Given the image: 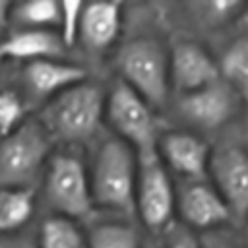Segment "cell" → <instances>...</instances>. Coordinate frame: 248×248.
<instances>
[{"instance_id": "6da1fadb", "label": "cell", "mask_w": 248, "mask_h": 248, "mask_svg": "<svg viewBox=\"0 0 248 248\" xmlns=\"http://www.w3.org/2000/svg\"><path fill=\"white\" fill-rule=\"evenodd\" d=\"M91 192L95 209L112 213L114 217H136V184H138V153L120 138H105L89 165Z\"/></svg>"}, {"instance_id": "7a4b0ae2", "label": "cell", "mask_w": 248, "mask_h": 248, "mask_svg": "<svg viewBox=\"0 0 248 248\" xmlns=\"http://www.w3.org/2000/svg\"><path fill=\"white\" fill-rule=\"evenodd\" d=\"M105 103L107 89L93 79H85L45 103L37 120L52 141L79 145L99 134L105 122Z\"/></svg>"}, {"instance_id": "3957f363", "label": "cell", "mask_w": 248, "mask_h": 248, "mask_svg": "<svg viewBox=\"0 0 248 248\" xmlns=\"http://www.w3.org/2000/svg\"><path fill=\"white\" fill-rule=\"evenodd\" d=\"M114 68L122 83L141 95L153 108L167 107L170 91L169 48L153 35H140L126 41L114 56Z\"/></svg>"}, {"instance_id": "277c9868", "label": "cell", "mask_w": 248, "mask_h": 248, "mask_svg": "<svg viewBox=\"0 0 248 248\" xmlns=\"http://www.w3.org/2000/svg\"><path fill=\"white\" fill-rule=\"evenodd\" d=\"M43 200L50 215L85 219L95 211L89 165L74 149L50 155L43 172Z\"/></svg>"}, {"instance_id": "5b68a950", "label": "cell", "mask_w": 248, "mask_h": 248, "mask_svg": "<svg viewBox=\"0 0 248 248\" xmlns=\"http://www.w3.org/2000/svg\"><path fill=\"white\" fill-rule=\"evenodd\" d=\"M52 138L37 118H27L0 140V188H31L52 155Z\"/></svg>"}, {"instance_id": "8992f818", "label": "cell", "mask_w": 248, "mask_h": 248, "mask_svg": "<svg viewBox=\"0 0 248 248\" xmlns=\"http://www.w3.org/2000/svg\"><path fill=\"white\" fill-rule=\"evenodd\" d=\"M105 122L110 126L112 136L126 141L136 153L155 149L161 134L157 108L120 79H114L107 89Z\"/></svg>"}, {"instance_id": "52a82bcc", "label": "cell", "mask_w": 248, "mask_h": 248, "mask_svg": "<svg viewBox=\"0 0 248 248\" xmlns=\"http://www.w3.org/2000/svg\"><path fill=\"white\" fill-rule=\"evenodd\" d=\"M136 217L151 232H165L176 221V184L155 149L138 153Z\"/></svg>"}, {"instance_id": "ba28073f", "label": "cell", "mask_w": 248, "mask_h": 248, "mask_svg": "<svg viewBox=\"0 0 248 248\" xmlns=\"http://www.w3.org/2000/svg\"><path fill=\"white\" fill-rule=\"evenodd\" d=\"M244 99L223 79L174 99V110L178 118L188 124L196 134L219 132L236 120L242 112Z\"/></svg>"}, {"instance_id": "9c48e42d", "label": "cell", "mask_w": 248, "mask_h": 248, "mask_svg": "<svg viewBox=\"0 0 248 248\" xmlns=\"http://www.w3.org/2000/svg\"><path fill=\"white\" fill-rule=\"evenodd\" d=\"M176 221L198 234L221 231L232 221L231 209L209 178L176 184Z\"/></svg>"}, {"instance_id": "30bf717a", "label": "cell", "mask_w": 248, "mask_h": 248, "mask_svg": "<svg viewBox=\"0 0 248 248\" xmlns=\"http://www.w3.org/2000/svg\"><path fill=\"white\" fill-rule=\"evenodd\" d=\"M209 180L231 209L232 221H248V149L238 141L221 143L211 153Z\"/></svg>"}, {"instance_id": "8fae6325", "label": "cell", "mask_w": 248, "mask_h": 248, "mask_svg": "<svg viewBox=\"0 0 248 248\" xmlns=\"http://www.w3.org/2000/svg\"><path fill=\"white\" fill-rule=\"evenodd\" d=\"M155 151L167 170L180 180L209 178V163L213 147L203 136L188 130L174 128L159 134Z\"/></svg>"}, {"instance_id": "7c38bea8", "label": "cell", "mask_w": 248, "mask_h": 248, "mask_svg": "<svg viewBox=\"0 0 248 248\" xmlns=\"http://www.w3.org/2000/svg\"><path fill=\"white\" fill-rule=\"evenodd\" d=\"M170 91L174 97L194 93L221 78L219 64L211 52L196 41H176L169 48Z\"/></svg>"}, {"instance_id": "4fadbf2b", "label": "cell", "mask_w": 248, "mask_h": 248, "mask_svg": "<svg viewBox=\"0 0 248 248\" xmlns=\"http://www.w3.org/2000/svg\"><path fill=\"white\" fill-rule=\"evenodd\" d=\"M23 87L33 101L48 103L62 91L89 79L87 70L79 64L52 58V60H35L27 62L21 72Z\"/></svg>"}, {"instance_id": "5bb4252c", "label": "cell", "mask_w": 248, "mask_h": 248, "mask_svg": "<svg viewBox=\"0 0 248 248\" xmlns=\"http://www.w3.org/2000/svg\"><path fill=\"white\" fill-rule=\"evenodd\" d=\"M122 6L118 2H89L83 4L78 43L91 56L107 54L122 33Z\"/></svg>"}, {"instance_id": "9a60e30c", "label": "cell", "mask_w": 248, "mask_h": 248, "mask_svg": "<svg viewBox=\"0 0 248 248\" xmlns=\"http://www.w3.org/2000/svg\"><path fill=\"white\" fill-rule=\"evenodd\" d=\"M66 45L58 31L48 29H16L0 43V58L8 60H52L66 54Z\"/></svg>"}, {"instance_id": "2e32d148", "label": "cell", "mask_w": 248, "mask_h": 248, "mask_svg": "<svg viewBox=\"0 0 248 248\" xmlns=\"http://www.w3.org/2000/svg\"><path fill=\"white\" fill-rule=\"evenodd\" d=\"M89 248H143L141 232L124 217H110L97 221L87 231Z\"/></svg>"}, {"instance_id": "e0dca14e", "label": "cell", "mask_w": 248, "mask_h": 248, "mask_svg": "<svg viewBox=\"0 0 248 248\" xmlns=\"http://www.w3.org/2000/svg\"><path fill=\"white\" fill-rule=\"evenodd\" d=\"M35 213L33 188H0V234L25 227Z\"/></svg>"}, {"instance_id": "ac0fdd59", "label": "cell", "mask_w": 248, "mask_h": 248, "mask_svg": "<svg viewBox=\"0 0 248 248\" xmlns=\"http://www.w3.org/2000/svg\"><path fill=\"white\" fill-rule=\"evenodd\" d=\"M184 10L190 14V19L200 29L215 31L242 17V14L248 10V4L240 0H209L190 2L184 6Z\"/></svg>"}, {"instance_id": "d6986e66", "label": "cell", "mask_w": 248, "mask_h": 248, "mask_svg": "<svg viewBox=\"0 0 248 248\" xmlns=\"http://www.w3.org/2000/svg\"><path fill=\"white\" fill-rule=\"evenodd\" d=\"M217 64L221 78L246 101L248 99V33L234 37L221 52Z\"/></svg>"}, {"instance_id": "ffe728a7", "label": "cell", "mask_w": 248, "mask_h": 248, "mask_svg": "<svg viewBox=\"0 0 248 248\" xmlns=\"http://www.w3.org/2000/svg\"><path fill=\"white\" fill-rule=\"evenodd\" d=\"M39 248H89L87 231L76 219L48 215L39 229Z\"/></svg>"}, {"instance_id": "44dd1931", "label": "cell", "mask_w": 248, "mask_h": 248, "mask_svg": "<svg viewBox=\"0 0 248 248\" xmlns=\"http://www.w3.org/2000/svg\"><path fill=\"white\" fill-rule=\"evenodd\" d=\"M10 19L17 29H48L60 27V2L54 0H29L12 6Z\"/></svg>"}, {"instance_id": "7402d4cb", "label": "cell", "mask_w": 248, "mask_h": 248, "mask_svg": "<svg viewBox=\"0 0 248 248\" xmlns=\"http://www.w3.org/2000/svg\"><path fill=\"white\" fill-rule=\"evenodd\" d=\"M25 112H27L25 99L17 91L14 89L0 91V140L16 132L27 120Z\"/></svg>"}, {"instance_id": "603a6c76", "label": "cell", "mask_w": 248, "mask_h": 248, "mask_svg": "<svg viewBox=\"0 0 248 248\" xmlns=\"http://www.w3.org/2000/svg\"><path fill=\"white\" fill-rule=\"evenodd\" d=\"M81 10H83V2H76V0L60 2V27H58V35L62 37L66 48H72L74 45H78Z\"/></svg>"}, {"instance_id": "cb8c5ba5", "label": "cell", "mask_w": 248, "mask_h": 248, "mask_svg": "<svg viewBox=\"0 0 248 248\" xmlns=\"http://www.w3.org/2000/svg\"><path fill=\"white\" fill-rule=\"evenodd\" d=\"M163 246L165 248H203L202 236L188 227L174 221L165 232H163Z\"/></svg>"}, {"instance_id": "d4e9b609", "label": "cell", "mask_w": 248, "mask_h": 248, "mask_svg": "<svg viewBox=\"0 0 248 248\" xmlns=\"http://www.w3.org/2000/svg\"><path fill=\"white\" fill-rule=\"evenodd\" d=\"M200 236H202L203 248H242L231 234L223 231H213V232H205Z\"/></svg>"}, {"instance_id": "484cf974", "label": "cell", "mask_w": 248, "mask_h": 248, "mask_svg": "<svg viewBox=\"0 0 248 248\" xmlns=\"http://www.w3.org/2000/svg\"><path fill=\"white\" fill-rule=\"evenodd\" d=\"M242 147L248 149V99L244 101L242 112L238 116V140H236Z\"/></svg>"}, {"instance_id": "4316f807", "label": "cell", "mask_w": 248, "mask_h": 248, "mask_svg": "<svg viewBox=\"0 0 248 248\" xmlns=\"http://www.w3.org/2000/svg\"><path fill=\"white\" fill-rule=\"evenodd\" d=\"M0 248H33L21 240H14V238H0Z\"/></svg>"}, {"instance_id": "83f0119b", "label": "cell", "mask_w": 248, "mask_h": 248, "mask_svg": "<svg viewBox=\"0 0 248 248\" xmlns=\"http://www.w3.org/2000/svg\"><path fill=\"white\" fill-rule=\"evenodd\" d=\"M10 10H12V6H10L6 0H0V19L6 21V23H8V19H10Z\"/></svg>"}, {"instance_id": "f1b7e54d", "label": "cell", "mask_w": 248, "mask_h": 248, "mask_svg": "<svg viewBox=\"0 0 248 248\" xmlns=\"http://www.w3.org/2000/svg\"><path fill=\"white\" fill-rule=\"evenodd\" d=\"M143 248H165V246L161 240H147V242H143Z\"/></svg>"}, {"instance_id": "f546056e", "label": "cell", "mask_w": 248, "mask_h": 248, "mask_svg": "<svg viewBox=\"0 0 248 248\" xmlns=\"http://www.w3.org/2000/svg\"><path fill=\"white\" fill-rule=\"evenodd\" d=\"M4 25H6V21H2V19H0V31L4 29Z\"/></svg>"}, {"instance_id": "4dcf8cb0", "label": "cell", "mask_w": 248, "mask_h": 248, "mask_svg": "<svg viewBox=\"0 0 248 248\" xmlns=\"http://www.w3.org/2000/svg\"><path fill=\"white\" fill-rule=\"evenodd\" d=\"M244 225H246V232H248V221H246V223H244Z\"/></svg>"}]
</instances>
